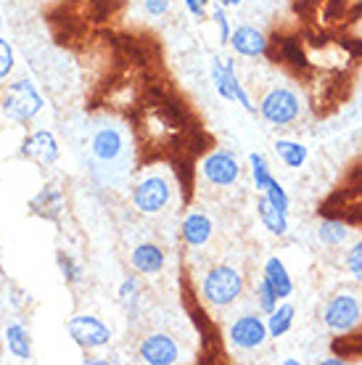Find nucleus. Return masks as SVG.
Instances as JSON below:
<instances>
[{"label":"nucleus","instance_id":"8","mask_svg":"<svg viewBox=\"0 0 362 365\" xmlns=\"http://www.w3.org/2000/svg\"><path fill=\"white\" fill-rule=\"evenodd\" d=\"M66 331L74 344L82 349H98L111 341V329L95 315H74L66 320Z\"/></svg>","mask_w":362,"mask_h":365},{"label":"nucleus","instance_id":"33","mask_svg":"<svg viewBox=\"0 0 362 365\" xmlns=\"http://www.w3.org/2000/svg\"><path fill=\"white\" fill-rule=\"evenodd\" d=\"M241 3H244V0H230V3H227V9H238Z\"/></svg>","mask_w":362,"mask_h":365},{"label":"nucleus","instance_id":"36","mask_svg":"<svg viewBox=\"0 0 362 365\" xmlns=\"http://www.w3.org/2000/svg\"><path fill=\"white\" fill-rule=\"evenodd\" d=\"M0 27H3V19H0Z\"/></svg>","mask_w":362,"mask_h":365},{"label":"nucleus","instance_id":"35","mask_svg":"<svg viewBox=\"0 0 362 365\" xmlns=\"http://www.w3.org/2000/svg\"><path fill=\"white\" fill-rule=\"evenodd\" d=\"M214 3H219V6H225L227 9V3H230V0H214Z\"/></svg>","mask_w":362,"mask_h":365},{"label":"nucleus","instance_id":"25","mask_svg":"<svg viewBox=\"0 0 362 365\" xmlns=\"http://www.w3.org/2000/svg\"><path fill=\"white\" fill-rule=\"evenodd\" d=\"M264 196H267V199H270V204H275L278 210L289 212L291 199H289V193H286V188H283L281 182H278V178H272V180H270V185H267Z\"/></svg>","mask_w":362,"mask_h":365},{"label":"nucleus","instance_id":"21","mask_svg":"<svg viewBox=\"0 0 362 365\" xmlns=\"http://www.w3.org/2000/svg\"><path fill=\"white\" fill-rule=\"evenodd\" d=\"M349 236H352V230L341 220H323L317 225V241L326 244V247H344Z\"/></svg>","mask_w":362,"mask_h":365},{"label":"nucleus","instance_id":"37","mask_svg":"<svg viewBox=\"0 0 362 365\" xmlns=\"http://www.w3.org/2000/svg\"><path fill=\"white\" fill-rule=\"evenodd\" d=\"M0 114H3V111H0Z\"/></svg>","mask_w":362,"mask_h":365},{"label":"nucleus","instance_id":"15","mask_svg":"<svg viewBox=\"0 0 362 365\" xmlns=\"http://www.w3.org/2000/svg\"><path fill=\"white\" fill-rule=\"evenodd\" d=\"M164 249L156 247V244H138L133 252H130V265L133 270L140 275H156L164 270Z\"/></svg>","mask_w":362,"mask_h":365},{"label":"nucleus","instance_id":"32","mask_svg":"<svg viewBox=\"0 0 362 365\" xmlns=\"http://www.w3.org/2000/svg\"><path fill=\"white\" fill-rule=\"evenodd\" d=\"M320 363H323V365H344L346 360H344V357H326V360H320Z\"/></svg>","mask_w":362,"mask_h":365},{"label":"nucleus","instance_id":"27","mask_svg":"<svg viewBox=\"0 0 362 365\" xmlns=\"http://www.w3.org/2000/svg\"><path fill=\"white\" fill-rule=\"evenodd\" d=\"M11 72H14V48L9 40L0 37V85L9 80Z\"/></svg>","mask_w":362,"mask_h":365},{"label":"nucleus","instance_id":"19","mask_svg":"<svg viewBox=\"0 0 362 365\" xmlns=\"http://www.w3.org/2000/svg\"><path fill=\"white\" fill-rule=\"evenodd\" d=\"M6 347L16 360L27 363L32 357V339H29V331L21 323H9L6 326Z\"/></svg>","mask_w":362,"mask_h":365},{"label":"nucleus","instance_id":"23","mask_svg":"<svg viewBox=\"0 0 362 365\" xmlns=\"http://www.w3.org/2000/svg\"><path fill=\"white\" fill-rule=\"evenodd\" d=\"M254 299H257V307H259L264 315H270V312L278 307V294L272 292V286L264 281V278L257 283V289H254Z\"/></svg>","mask_w":362,"mask_h":365},{"label":"nucleus","instance_id":"28","mask_svg":"<svg viewBox=\"0 0 362 365\" xmlns=\"http://www.w3.org/2000/svg\"><path fill=\"white\" fill-rule=\"evenodd\" d=\"M58 267H61V275L66 283H77L82 281V267L74 262L69 255H63V252H58Z\"/></svg>","mask_w":362,"mask_h":365},{"label":"nucleus","instance_id":"17","mask_svg":"<svg viewBox=\"0 0 362 365\" xmlns=\"http://www.w3.org/2000/svg\"><path fill=\"white\" fill-rule=\"evenodd\" d=\"M257 217H259V222L270 230L272 236L281 238L289 233V212H283V210H278L275 204H270V199H267L264 193L257 199Z\"/></svg>","mask_w":362,"mask_h":365},{"label":"nucleus","instance_id":"24","mask_svg":"<svg viewBox=\"0 0 362 365\" xmlns=\"http://www.w3.org/2000/svg\"><path fill=\"white\" fill-rule=\"evenodd\" d=\"M138 297H140V283H138L135 275H127L125 281L119 283V302L127 307H135Z\"/></svg>","mask_w":362,"mask_h":365},{"label":"nucleus","instance_id":"14","mask_svg":"<svg viewBox=\"0 0 362 365\" xmlns=\"http://www.w3.org/2000/svg\"><path fill=\"white\" fill-rule=\"evenodd\" d=\"M230 46L238 56H246V58H257V56L267 53V37L259 32L252 24H241V27L233 29L230 35Z\"/></svg>","mask_w":362,"mask_h":365},{"label":"nucleus","instance_id":"18","mask_svg":"<svg viewBox=\"0 0 362 365\" xmlns=\"http://www.w3.org/2000/svg\"><path fill=\"white\" fill-rule=\"evenodd\" d=\"M272 148H275V154H278V159H281V162H283L286 167H289V170H299V167L307 165L309 148L304 146V143H299V140L278 138V140L272 143Z\"/></svg>","mask_w":362,"mask_h":365},{"label":"nucleus","instance_id":"30","mask_svg":"<svg viewBox=\"0 0 362 365\" xmlns=\"http://www.w3.org/2000/svg\"><path fill=\"white\" fill-rule=\"evenodd\" d=\"M143 6L151 16H164L170 11V6H172V0H143Z\"/></svg>","mask_w":362,"mask_h":365},{"label":"nucleus","instance_id":"5","mask_svg":"<svg viewBox=\"0 0 362 365\" xmlns=\"http://www.w3.org/2000/svg\"><path fill=\"white\" fill-rule=\"evenodd\" d=\"M360 320H362V304L352 294H336V297L328 299L326 307H323V323L333 334H349V331H354L360 326Z\"/></svg>","mask_w":362,"mask_h":365},{"label":"nucleus","instance_id":"6","mask_svg":"<svg viewBox=\"0 0 362 365\" xmlns=\"http://www.w3.org/2000/svg\"><path fill=\"white\" fill-rule=\"evenodd\" d=\"M172 199V188L164 175H145L133 191V204L140 215H159Z\"/></svg>","mask_w":362,"mask_h":365},{"label":"nucleus","instance_id":"4","mask_svg":"<svg viewBox=\"0 0 362 365\" xmlns=\"http://www.w3.org/2000/svg\"><path fill=\"white\" fill-rule=\"evenodd\" d=\"M212 83H214V91L219 93V98L233 101L238 106H244L249 114H257V106L252 103L246 88L241 85V80H238L233 58H219V56L212 58Z\"/></svg>","mask_w":362,"mask_h":365},{"label":"nucleus","instance_id":"7","mask_svg":"<svg viewBox=\"0 0 362 365\" xmlns=\"http://www.w3.org/2000/svg\"><path fill=\"white\" fill-rule=\"evenodd\" d=\"M270 339L267 334V320H262L254 312H244L241 318H236L227 329V341L241 352H254L259 349Z\"/></svg>","mask_w":362,"mask_h":365},{"label":"nucleus","instance_id":"10","mask_svg":"<svg viewBox=\"0 0 362 365\" xmlns=\"http://www.w3.org/2000/svg\"><path fill=\"white\" fill-rule=\"evenodd\" d=\"M127 151V140H125V133L114 125H103L93 133L90 138V154L95 162L100 165H114L119 162Z\"/></svg>","mask_w":362,"mask_h":365},{"label":"nucleus","instance_id":"34","mask_svg":"<svg viewBox=\"0 0 362 365\" xmlns=\"http://www.w3.org/2000/svg\"><path fill=\"white\" fill-rule=\"evenodd\" d=\"M283 363H286V365H299V360H296V357H286Z\"/></svg>","mask_w":362,"mask_h":365},{"label":"nucleus","instance_id":"11","mask_svg":"<svg viewBox=\"0 0 362 365\" xmlns=\"http://www.w3.org/2000/svg\"><path fill=\"white\" fill-rule=\"evenodd\" d=\"M19 156L35 162L40 167H51L58 162V140L51 130H37L32 135H27L19 146Z\"/></svg>","mask_w":362,"mask_h":365},{"label":"nucleus","instance_id":"3","mask_svg":"<svg viewBox=\"0 0 362 365\" xmlns=\"http://www.w3.org/2000/svg\"><path fill=\"white\" fill-rule=\"evenodd\" d=\"M301 114L299 96L289 88H272L259 101V117L272 128H291Z\"/></svg>","mask_w":362,"mask_h":365},{"label":"nucleus","instance_id":"29","mask_svg":"<svg viewBox=\"0 0 362 365\" xmlns=\"http://www.w3.org/2000/svg\"><path fill=\"white\" fill-rule=\"evenodd\" d=\"M346 267H349V273L362 281V241H357L352 249H349V255H346Z\"/></svg>","mask_w":362,"mask_h":365},{"label":"nucleus","instance_id":"16","mask_svg":"<svg viewBox=\"0 0 362 365\" xmlns=\"http://www.w3.org/2000/svg\"><path fill=\"white\" fill-rule=\"evenodd\" d=\"M262 278L272 286V292L278 294V299H289L291 294H294V278H291L289 267H286L281 257H270L264 262Z\"/></svg>","mask_w":362,"mask_h":365},{"label":"nucleus","instance_id":"20","mask_svg":"<svg viewBox=\"0 0 362 365\" xmlns=\"http://www.w3.org/2000/svg\"><path fill=\"white\" fill-rule=\"evenodd\" d=\"M294 320H296V307L291 302H283L275 310L267 315V334L270 339H281L294 329Z\"/></svg>","mask_w":362,"mask_h":365},{"label":"nucleus","instance_id":"1","mask_svg":"<svg viewBox=\"0 0 362 365\" xmlns=\"http://www.w3.org/2000/svg\"><path fill=\"white\" fill-rule=\"evenodd\" d=\"M46 101L37 93L35 83L32 80H14L3 88V96H0V111L3 117L14 119V122H32V119L43 111Z\"/></svg>","mask_w":362,"mask_h":365},{"label":"nucleus","instance_id":"26","mask_svg":"<svg viewBox=\"0 0 362 365\" xmlns=\"http://www.w3.org/2000/svg\"><path fill=\"white\" fill-rule=\"evenodd\" d=\"M212 21L217 24V32H219V43H230V35H233V27H230V21H227V14H225V6H219L214 3V11H212Z\"/></svg>","mask_w":362,"mask_h":365},{"label":"nucleus","instance_id":"9","mask_svg":"<svg viewBox=\"0 0 362 365\" xmlns=\"http://www.w3.org/2000/svg\"><path fill=\"white\" fill-rule=\"evenodd\" d=\"M201 173H204L209 185H214V188H230L241 178V165H238L236 154L219 148V151L207 154V159L201 162Z\"/></svg>","mask_w":362,"mask_h":365},{"label":"nucleus","instance_id":"31","mask_svg":"<svg viewBox=\"0 0 362 365\" xmlns=\"http://www.w3.org/2000/svg\"><path fill=\"white\" fill-rule=\"evenodd\" d=\"M182 3H185V9L196 19H207V6L212 0H182Z\"/></svg>","mask_w":362,"mask_h":365},{"label":"nucleus","instance_id":"13","mask_svg":"<svg viewBox=\"0 0 362 365\" xmlns=\"http://www.w3.org/2000/svg\"><path fill=\"white\" fill-rule=\"evenodd\" d=\"M180 233H182V241L190 249H201L207 247L209 241H212V236H214V222L204 212H188L185 220H182Z\"/></svg>","mask_w":362,"mask_h":365},{"label":"nucleus","instance_id":"22","mask_svg":"<svg viewBox=\"0 0 362 365\" xmlns=\"http://www.w3.org/2000/svg\"><path fill=\"white\" fill-rule=\"evenodd\" d=\"M249 167H252V180H254V188L259 193L267 191V185H270V180L275 178V175L270 173V165H267V159H264L262 154H249Z\"/></svg>","mask_w":362,"mask_h":365},{"label":"nucleus","instance_id":"2","mask_svg":"<svg viewBox=\"0 0 362 365\" xmlns=\"http://www.w3.org/2000/svg\"><path fill=\"white\" fill-rule=\"evenodd\" d=\"M244 294V275L233 265H214L209 267L201 281V297L212 307H227Z\"/></svg>","mask_w":362,"mask_h":365},{"label":"nucleus","instance_id":"12","mask_svg":"<svg viewBox=\"0 0 362 365\" xmlns=\"http://www.w3.org/2000/svg\"><path fill=\"white\" fill-rule=\"evenodd\" d=\"M138 355L145 365H172L180 360V347L167 334H148L138 347Z\"/></svg>","mask_w":362,"mask_h":365}]
</instances>
